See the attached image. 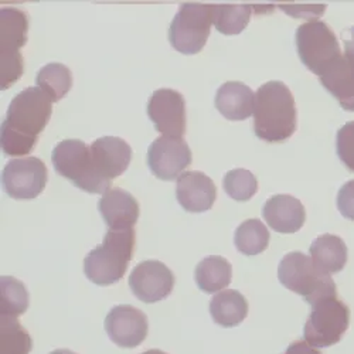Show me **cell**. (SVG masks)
Instances as JSON below:
<instances>
[{
    "label": "cell",
    "mask_w": 354,
    "mask_h": 354,
    "mask_svg": "<svg viewBox=\"0 0 354 354\" xmlns=\"http://www.w3.org/2000/svg\"><path fill=\"white\" fill-rule=\"evenodd\" d=\"M53 112V101L39 86L26 88L10 102L2 124V149L8 156H26L39 140Z\"/></svg>",
    "instance_id": "obj_1"
},
{
    "label": "cell",
    "mask_w": 354,
    "mask_h": 354,
    "mask_svg": "<svg viewBox=\"0 0 354 354\" xmlns=\"http://www.w3.org/2000/svg\"><path fill=\"white\" fill-rule=\"evenodd\" d=\"M297 106L281 81L265 82L255 93L254 132L265 142H283L297 131Z\"/></svg>",
    "instance_id": "obj_2"
},
{
    "label": "cell",
    "mask_w": 354,
    "mask_h": 354,
    "mask_svg": "<svg viewBox=\"0 0 354 354\" xmlns=\"http://www.w3.org/2000/svg\"><path fill=\"white\" fill-rule=\"evenodd\" d=\"M136 235L133 228L108 230L102 244L94 248L84 259L86 278L98 286L120 282L127 274L133 257Z\"/></svg>",
    "instance_id": "obj_3"
},
{
    "label": "cell",
    "mask_w": 354,
    "mask_h": 354,
    "mask_svg": "<svg viewBox=\"0 0 354 354\" xmlns=\"http://www.w3.org/2000/svg\"><path fill=\"white\" fill-rule=\"evenodd\" d=\"M278 278L286 289L301 295L312 306L337 297L332 277L322 272L310 257L298 251L289 252L282 258L278 267Z\"/></svg>",
    "instance_id": "obj_4"
},
{
    "label": "cell",
    "mask_w": 354,
    "mask_h": 354,
    "mask_svg": "<svg viewBox=\"0 0 354 354\" xmlns=\"http://www.w3.org/2000/svg\"><path fill=\"white\" fill-rule=\"evenodd\" d=\"M51 162L58 174L86 193L105 194L111 189V183L95 171L90 146L82 140L66 139L57 143Z\"/></svg>",
    "instance_id": "obj_5"
},
{
    "label": "cell",
    "mask_w": 354,
    "mask_h": 354,
    "mask_svg": "<svg viewBox=\"0 0 354 354\" xmlns=\"http://www.w3.org/2000/svg\"><path fill=\"white\" fill-rule=\"evenodd\" d=\"M297 48L302 63L320 77L343 55L332 28L320 20H310L297 30Z\"/></svg>",
    "instance_id": "obj_6"
},
{
    "label": "cell",
    "mask_w": 354,
    "mask_h": 354,
    "mask_svg": "<svg viewBox=\"0 0 354 354\" xmlns=\"http://www.w3.org/2000/svg\"><path fill=\"white\" fill-rule=\"evenodd\" d=\"M212 24L213 5H182L170 24L169 41L179 53L197 54L207 43Z\"/></svg>",
    "instance_id": "obj_7"
},
{
    "label": "cell",
    "mask_w": 354,
    "mask_h": 354,
    "mask_svg": "<svg viewBox=\"0 0 354 354\" xmlns=\"http://www.w3.org/2000/svg\"><path fill=\"white\" fill-rule=\"evenodd\" d=\"M2 21V77L0 88L8 90L24 71V62L20 48L27 43L28 19L16 8H5L0 12Z\"/></svg>",
    "instance_id": "obj_8"
},
{
    "label": "cell",
    "mask_w": 354,
    "mask_h": 354,
    "mask_svg": "<svg viewBox=\"0 0 354 354\" xmlns=\"http://www.w3.org/2000/svg\"><path fill=\"white\" fill-rule=\"evenodd\" d=\"M312 308L304 330L305 342L313 347H329L339 343L350 324L348 306L335 297Z\"/></svg>",
    "instance_id": "obj_9"
},
{
    "label": "cell",
    "mask_w": 354,
    "mask_h": 354,
    "mask_svg": "<svg viewBox=\"0 0 354 354\" xmlns=\"http://www.w3.org/2000/svg\"><path fill=\"white\" fill-rule=\"evenodd\" d=\"M48 173L39 158L12 159L3 169V186L6 193L16 200L36 198L46 187Z\"/></svg>",
    "instance_id": "obj_10"
},
{
    "label": "cell",
    "mask_w": 354,
    "mask_h": 354,
    "mask_svg": "<svg viewBox=\"0 0 354 354\" xmlns=\"http://www.w3.org/2000/svg\"><path fill=\"white\" fill-rule=\"evenodd\" d=\"M192 165V151L182 138L160 136L147 149V166L160 180H174Z\"/></svg>",
    "instance_id": "obj_11"
},
{
    "label": "cell",
    "mask_w": 354,
    "mask_h": 354,
    "mask_svg": "<svg viewBox=\"0 0 354 354\" xmlns=\"http://www.w3.org/2000/svg\"><path fill=\"white\" fill-rule=\"evenodd\" d=\"M147 116L163 136L182 138L186 132V102L179 91L156 90L147 102Z\"/></svg>",
    "instance_id": "obj_12"
},
{
    "label": "cell",
    "mask_w": 354,
    "mask_h": 354,
    "mask_svg": "<svg viewBox=\"0 0 354 354\" xmlns=\"http://www.w3.org/2000/svg\"><path fill=\"white\" fill-rule=\"evenodd\" d=\"M129 286L139 301L155 304L166 299L171 293L174 275L160 261H143L132 270Z\"/></svg>",
    "instance_id": "obj_13"
},
{
    "label": "cell",
    "mask_w": 354,
    "mask_h": 354,
    "mask_svg": "<svg viewBox=\"0 0 354 354\" xmlns=\"http://www.w3.org/2000/svg\"><path fill=\"white\" fill-rule=\"evenodd\" d=\"M105 330L115 344L133 348L146 339L149 324L142 310L131 305H118L105 317Z\"/></svg>",
    "instance_id": "obj_14"
},
{
    "label": "cell",
    "mask_w": 354,
    "mask_h": 354,
    "mask_svg": "<svg viewBox=\"0 0 354 354\" xmlns=\"http://www.w3.org/2000/svg\"><path fill=\"white\" fill-rule=\"evenodd\" d=\"M90 149L95 171L111 185L115 177L125 173L132 159L131 146L121 138H98L91 143Z\"/></svg>",
    "instance_id": "obj_15"
},
{
    "label": "cell",
    "mask_w": 354,
    "mask_h": 354,
    "mask_svg": "<svg viewBox=\"0 0 354 354\" xmlns=\"http://www.w3.org/2000/svg\"><path fill=\"white\" fill-rule=\"evenodd\" d=\"M176 197L189 213H203L213 207L217 187L207 174L201 171H185L176 186Z\"/></svg>",
    "instance_id": "obj_16"
},
{
    "label": "cell",
    "mask_w": 354,
    "mask_h": 354,
    "mask_svg": "<svg viewBox=\"0 0 354 354\" xmlns=\"http://www.w3.org/2000/svg\"><path fill=\"white\" fill-rule=\"evenodd\" d=\"M262 216L274 231L281 234L299 231L306 220L304 204L288 194H278L268 198L262 207Z\"/></svg>",
    "instance_id": "obj_17"
},
{
    "label": "cell",
    "mask_w": 354,
    "mask_h": 354,
    "mask_svg": "<svg viewBox=\"0 0 354 354\" xmlns=\"http://www.w3.org/2000/svg\"><path fill=\"white\" fill-rule=\"evenodd\" d=\"M98 209L109 230L133 228L140 214L136 198L121 187L109 189L102 194Z\"/></svg>",
    "instance_id": "obj_18"
},
{
    "label": "cell",
    "mask_w": 354,
    "mask_h": 354,
    "mask_svg": "<svg viewBox=\"0 0 354 354\" xmlns=\"http://www.w3.org/2000/svg\"><path fill=\"white\" fill-rule=\"evenodd\" d=\"M214 104L227 120L244 121L254 113L255 94L243 82L228 81L218 88Z\"/></svg>",
    "instance_id": "obj_19"
},
{
    "label": "cell",
    "mask_w": 354,
    "mask_h": 354,
    "mask_svg": "<svg viewBox=\"0 0 354 354\" xmlns=\"http://www.w3.org/2000/svg\"><path fill=\"white\" fill-rule=\"evenodd\" d=\"M319 78L343 109L354 112V68L344 55L339 57Z\"/></svg>",
    "instance_id": "obj_20"
},
{
    "label": "cell",
    "mask_w": 354,
    "mask_h": 354,
    "mask_svg": "<svg viewBox=\"0 0 354 354\" xmlns=\"http://www.w3.org/2000/svg\"><path fill=\"white\" fill-rule=\"evenodd\" d=\"M310 258L324 274H337L347 263V247L333 234H323L310 245Z\"/></svg>",
    "instance_id": "obj_21"
},
{
    "label": "cell",
    "mask_w": 354,
    "mask_h": 354,
    "mask_svg": "<svg viewBox=\"0 0 354 354\" xmlns=\"http://www.w3.org/2000/svg\"><path fill=\"white\" fill-rule=\"evenodd\" d=\"M210 313L213 320L223 328L239 326L248 315V302L239 290H220L210 302Z\"/></svg>",
    "instance_id": "obj_22"
},
{
    "label": "cell",
    "mask_w": 354,
    "mask_h": 354,
    "mask_svg": "<svg viewBox=\"0 0 354 354\" xmlns=\"http://www.w3.org/2000/svg\"><path fill=\"white\" fill-rule=\"evenodd\" d=\"M232 278L231 263L218 255L201 259L194 272L197 286L205 293H218L227 288Z\"/></svg>",
    "instance_id": "obj_23"
},
{
    "label": "cell",
    "mask_w": 354,
    "mask_h": 354,
    "mask_svg": "<svg viewBox=\"0 0 354 354\" xmlns=\"http://www.w3.org/2000/svg\"><path fill=\"white\" fill-rule=\"evenodd\" d=\"M37 85L40 90L53 101L63 100L73 86V75L67 66L50 63L40 68L37 74Z\"/></svg>",
    "instance_id": "obj_24"
},
{
    "label": "cell",
    "mask_w": 354,
    "mask_h": 354,
    "mask_svg": "<svg viewBox=\"0 0 354 354\" xmlns=\"http://www.w3.org/2000/svg\"><path fill=\"white\" fill-rule=\"evenodd\" d=\"M237 250L244 255H258L268 248L270 231L262 221L250 218L244 221L234 235Z\"/></svg>",
    "instance_id": "obj_25"
},
{
    "label": "cell",
    "mask_w": 354,
    "mask_h": 354,
    "mask_svg": "<svg viewBox=\"0 0 354 354\" xmlns=\"http://www.w3.org/2000/svg\"><path fill=\"white\" fill-rule=\"evenodd\" d=\"M252 8L248 5H218L213 6V23L217 30L225 36L240 35L248 26Z\"/></svg>",
    "instance_id": "obj_26"
},
{
    "label": "cell",
    "mask_w": 354,
    "mask_h": 354,
    "mask_svg": "<svg viewBox=\"0 0 354 354\" xmlns=\"http://www.w3.org/2000/svg\"><path fill=\"white\" fill-rule=\"evenodd\" d=\"M0 298H2V316L17 317L28 308V292L23 282L13 277L0 279Z\"/></svg>",
    "instance_id": "obj_27"
},
{
    "label": "cell",
    "mask_w": 354,
    "mask_h": 354,
    "mask_svg": "<svg viewBox=\"0 0 354 354\" xmlns=\"http://www.w3.org/2000/svg\"><path fill=\"white\" fill-rule=\"evenodd\" d=\"M33 342L16 317L2 316V348L0 354H28Z\"/></svg>",
    "instance_id": "obj_28"
},
{
    "label": "cell",
    "mask_w": 354,
    "mask_h": 354,
    "mask_svg": "<svg viewBox=\"0 0 354 354\" xmlns=\"http://www.w3.org/2000/svg\"><path fill=\"white\" fill-rule=\"evenodd\" d=\"M225 193L237 201H247L258 192L257 177L247 169L230 170L223 180Z\"/></svg>",
    "instance_id": "obj_29"
},
{
    "label": "cell",
    "mask_w": 354,
    "mask_h": 354,
    "mask_svg": "<svg viewBox=\"0 0 354 354\" xmlns=\"http://www.w3.org/2000/svg\"><path fill=\"white\" fill-rule=\"evenodd\" d=\"M336 146L340 160L354 173V121L347 122L339 129Z\"/></svg>",
    "instance_id": "obj_30"
},
{
    "label": "cell",
    "mask_w": 354,
    "mask_h": 354,
    "mask_svg": "<svg viewBox=\"0 0 354 354\" xmlns=\"http://www.w3.org/2000/svg\"><path fill=\"white\" fill-rule=\"evenodd\" d=\"M337 209L344 218L354 221V180H348L340 187L337 194Z\"/></svg>",
    "instance_id": "obj_31"
},
{
    "label": "cell",
    "mask_w": 354,
    "mask_h": 354,
    "mask_svg": "<svg viewBox=\"0 0 354 354\" xmlns=\"http://www.w3.org/2000/svg\"><path fill=\"white\" fill-rule=\"evenodd\" d=\"M283 12H286L289 16L292 17H305V19H313L317 16H322V13L326 10V6H295V5H289V6H279Z\"/></svg>",
    "instance_id": "obj_32"
},
{
    "label": "cell",
    "mask_w": 354,
    "mask_h": 354,
    "mask_svg": "<svg viewBox=\"0 0 354 354\" xmlns=\"http://www.w3.org/2000/svg\"><path fill=\"white\" fill-rule=\"evenodd\" d=\"M344 35L347 36L344 39V57L346 60L350 63V66L354 68V26L350 27L348 30L344 32Z\"/></svg>",
    "instance_id": "obj_33"
},
{
    "label": "cell",
    "mask_w": 354,
    "mask_h": 354,
    "mask_svg": "<svg viewBox=\"0 0 354 354\" xmlns=\"http://www.w3.org/2000/svg\"><path fill=\"white\" fill-rule=\"evenodd\" d=\"M285 354H322L316 347L310 346L308 342H293Z\"/></svg>",
    "instance_id": "obj_34"
},
{
    "label": "cell",
    "mask_w": 354,
    "mask_h": 354,
    "mask_svg": "<svg viewBox=\"0 0 354 354\" xmlns=\"http://www.w3.org/2000/svg\"><path fill=\"white\" fill-rule=\"evenodd\" d=\"M50 354H77V353H74V351H71L68 348H58V350L51 351Z\"/></svg>",
    "instance_id": "obj_35"
},
{
    "label": "cell",
    "mask_w": 354,
    "mask_h": 354,
    "mask_svg": "<svg viewBox=\"0 0 354 354\" xmlns=\"http://www.w3.org/2000/svg\"><path fill=\"white\" fill-rule=\"evenodd\" d=\"M142 354H167V353H165L162 350H158V348H153V350H147V351H145Z\"/></svg>",
    "instance_id": "obj_36"
}]
</instances>
